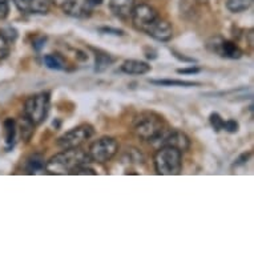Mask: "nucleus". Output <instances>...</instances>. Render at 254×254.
Instances as JSON below:
<instances>
[{"mask_svg": "<svg viewBox=\"0 0 254 254\" xmlns=\"http://www.w3.org/2000/svg\"><path fill=\"white\" fill-rule=\"evenodd\" d=\"M91 158L88 156L87 150L81 148H73V149H63V152L55 154L46 163V169L50 175H65L71 173L76 167L88 164Z\"/></svg>", "mask_w": 254, "mask_h": 254, "instance_id": "nucleus-1", "label": "nucleus"}, {"mask_svg": "<svg viewBox=\"0 0 254 254\" xmlns=\"http://www.w3.org/2000/svg\"><path fill=\"white\" fill-rule=\"evenodd\" d=\"M179 149L173 146H161L154 154V168L158 175L176 176L183 168V158Z\"/></svg>", "mask_w": 254, "mask_h": 254, "instance_id": "nucleus-2", "label": "nucleus"}, {"mask_svg": "<svg viewBox=\"0 0 254 254\" xmlns=\"http://www.w3.org/2000/svg\"><path fill=\"white\" fill-rule=\"evenodd\" d=\"M133 132L146 141H156L164 133L163 119L154 113H142L133 121Z\"/></svg>", "mask_w": 254, "mask_h": 254, "instance_id": "nucleus-3", "label": "nucleus"}, {"mask_svg": "<svg viewBox=\"0 0 254 254\" xmlns=\"http://www.w3.org/2000/svg\"><path fill=\"white\" fill-rule=\"evenodd\" d=\"M50 112V93L42 92L27 99L24 104V116L34 125L42 124Z\"/></svg>", "mask_w": 254, "mask_h": 254, "instance_id": "nucleus-4", "label": "nucleus"}, {"mask_svg": "<svg viewBox=\"0 0 254 254\" xmlns=\"http://www.w3.org/2000/svg\"><path fill=\"white\" fill-rule=\"evenodd\" d=\"M119 150V142L113 137H101L92 142L88 150V156L91 158V161L95 163H107L111 158L117 153Z\"/></svg>", "mask_w": 254, "mask_h": 254, "instance_id": "nucleus-5", "label": "nucleus"}, {"mask_svg": "<svg viewBox=\"0 0 254 254\" xmlns=\"http://www.w3.org/2000/svg\"><path fill=\"white\" fill-rule=\"evenodd\" d=\"M93 134V128L91 125H80L75 129L69 130L58 140V145L62 149H73L79 148L84 142L89 140Z\"/></svg>", "mask_w": 254, "mask_h": 254, "instance_id": "nucleus-6", "label": "nucleus"}, {"mask_svg": "<svg viewBox=\"0 0 254 254\" xmlns=\"http://www.w3.org/2000/svg\"><path fill=\"white\" fill-rule=\"evenodd\" d=\"M157 11L149 4H142L134 5L133 12H132V23H133V27L137 31H142V32H148V29L153 25V23L158 19Z\"/></svg>", "mask_w": 254, "mask_h": 254, "instance_id": "nucleus-7", "label": "nucleus"}, {"mask_svg": "<svg viewBox=\"0 0 254 254\" xmlns=\"http://www.w3.org/2000/svg\"><path fill=\"white\" fill-rule=\"evenodd\" d=\"M208 50L213 54L218 55L221 58L232 59V60H236V59H240L242 56L241 48L236 44V43L230 42V40H225L222 38H212L206 44Z\"/></svg>", "mask_w": 254, "mask_h": 254, "instance_id": "nucleus-8", "label": "nucleus"}, {"mask_svg": "<svg viewBox=\"0 0 254 254\" xmlns=\"http://www.w3.org/2000/svg\"><path fill=\"white\" fill-rule=\"evenodd\" d=\"M156 141L161 142V146H173L180 152H185L190 146V140L181 130H172L168 133H165V130H164V133Z\"/></svg>", "mask_w": 254, "mask_h": 254, "instance_id": "nucleus-9", "label": "nucleus"}, {"mask_svg": "<svg viewBox=\"0 0 254 254\" xmlns=\"http://www.w3.org/2000/svg\"><path fill=\"white\" fill-rule=\"evenodd\" d=\"M146 34L157 42H169L173 36V28L167 20H163L158 17L157 20L153 23V25L148 29Z\"/></svg>", "mask_w": 254, "mask_h": 254, "instance_id": "nucleus-10", "label": "nucleus"}, {"mask_svg": "<svg viewBox=\"0 0 254 254\" xmlns=\"http://www.w3.org/2000/svg\"><path fill=\"white\" fill-rule=\"evenodd\" d=\"M134 5V0H109L111 12L121 20H127L132 16Z\"/></svg>", "mask_w": 254, "mask_h": 254, "instance_id": "nucleus-11", "label": "nucleus"}, {"mask_svg": "<svg viewBox=\"0 0 254 254\" xmlns=\"http://www.w3.org/2000/svg\"><path fill=\"white\" fill-rule=\"evenodd\" d=\"M152 68L148 63L140 60H127L121 65V71L127 75H145Z\"/></svg>", "mask_w": 254, "mask_h": 254, "instance_id": "nucleus-12", "label": "nucleus"}, {"mask_svg": "<svg viewBox=\"0 0 254 254\" xmlns=\"http://www.w3.org/2000/svg\"><path fill=\"white\" fill-rule=\"evenodd\" d=\"M44 167H46V160H44V157H43L42 154L39 153L32 154V156L27 160V164H25V169H27V172L31 173V175L43 171Z\"/></svg>", "mask_w": 254, "mask_h": 254, "instance_id": "nucleus-13", "label": "nucleus"}, {"mask_svg": "<svg viewBox=\"0 0 254 254\" xmlns=\"http://www.w3.org/2000/svg\"><path fill=\"white\" fill-rule=\"evenodd\" d=\"M252 1L253 0H228L226 1V8L233 13L244 12V11L249 8Z\"/></svg>", "mask_w": 254, "mask_h": 254, "instance_id": "nucleus-14", "label": "nucleus"}, {"mask_svg": "<svg viewBox=\"0 0 254 254\" xmlns=\"http://www.w3.org/2000/svg\"><path fill=\"white\" fill-rule=\"evenodd\" d=\"M51 0H32L29 13H47L51 9Z\"/></svg>", "mask_w": 254, "mask_h": 254, "instance_id": "nucleus-15", "label": "nucleus"}, {"mask_svg": "<svg viewBox=\"0 0 254 254\" xmlns=\"http://www.w3.org/2000/svg\"><path fill=\"white\" fill-rule=\"evenodd\" d=\"M150 83L156 85H167V87H194L200 85L198 83L184 81V80H150Z\"/></svg>", "mask_w": 254, "mask_h": 254, "instance_id": "nucleus-16", "label": "nucleus"}, {"mask_svg": "<svg viewBox=\"0 0 254 254\" xmlns=\"http://www.w3.org/2000/svg\"><path fill=\"white\" fill-rule=\"evenodd\" d=\"M4 130L7 145H12L15 141V136H16V123L12 119H7L4 121Z\"/></svg>", "mask_w": 254, "mask_h": 254, "instance_id": "nucleus-17", "label": "nucleus"}, {"mask_svg": "<svg viewBox=\"0 0 254 254\" xmlns=\"http://www.w3.org/2000/svg\"><path fill=\"white\" fill-rule=\"evenodd\" d=\"M113 62V59L109 56L108 54H103V52H99L96 55V71L101 72L107 69V68L111 65V63Z\"/></svg>", "mask_w": 254, "mask_h": 254, "instance_id": "nucleus-18", "label": "nucleus"}, {"mask_svg": "<svg viewBox=\"0 0 254 254\" xmlns=\"http://www.w3.org/2000/svg\"><path fill=\"white\" fill-rule=\"evenodd\" d=\"M44 63H46L47 67L51 68V69H56V71L64 69V64L56 55H46L44 56Z\"/></svg>", "mask_w": 254, "mask_h": 254, "instance_id": "nucleus-19", "label": "nucleus"}, {"mask_svg": "<svg viewBox=\"0 0 254 254\" xmlns=\"http://www.w3.org/2000/svg\"><path fill=\"white\" fill-rule=\"evenodd\" d=\"M21 128H20V132H21V137L24 138L25 141H28L32 133H34L35 130V125L31 123V121L27 119V117H23V120H21Z\"/></svg>", "mask_w": 254, "mask_h": 254, "instance_id": "nucleus-20", "label": "nucleus"}, {"mask_svg": "<svg viewBox=\"0 0 254 254\" xmlns=\"http://www.w3.org/2000/svg\"><path fill=\"white\" fill-rule=\"evenodd\" d=\"M209 121H210V125H212L213 129L216 130V132H220V130L224 129V123H225V120L218 113H212L210 117H209Z\"/></svg>", "mask_w": 254, "mask_h": 254, "instance_id": "nucleus-21", "label": "nucleus"}, {"mask_svg": "<svg viewBox=\"0 0 254 254\" xmlns=\"http://www.w3.org/2000/svg\"><path fill=\"white\" fill-rule=\"evenodd\" d=\"M9 48H11V42L0 34V62L4 60L9 54Z\"/></svg>", "mask_w": 254, "mask_h": 254, "instance_id": "nucleus-22", "label": "nucleus"}, {"mask_svg": "<svg viewBox=\"0 0 254 254\" xmlns=\"http://www.w3.org/2000/svg\"><path fill=\"white\" fill-rule=\"evenodd\" d=\"M13 4L16 5V8L20 11V12H29V8H31V3L32 0H12Z\"/></svg>", "mask_w": 254, "mask_h": 254, "instance_id": "nucleus-23", "label": "nucleus"}, {"mask_svg": "<svg viewBox=\"0 0 254 254\" xmlns=\"http://www.w3.org/2000/svg\"><path fill=\"white\" fill-rule=\"evenodd\" d=\"M69 175H96V172L91 169V168H88L87 164H83V165L76 167Z\"/></svg>", "mask_w": 254, "mask_h": 254, "instance_id": "nucleus-24", "label": "nucleus"}, {"mask_svg": "<svg viewBox=\"0 0 254 254\" xmlns=\"http://www.w3.org/2000/svg\"><path fill=\"white\" fill-rule=\"evenodd\" d=\"M9 3L8 0H0V20H4L8 16Z\"/></svg>", "mask_w": 254, "mask_h": 254, "instance_id": "nucleus-25", "label": "nucleus"}, {"mask_svg": "<svg viewBox=\"0 0 254 254\" xmlns=\"http://www.w3.org/2000/svg\"><path fill=\"white\" fill-rule=\"evenodd\" d=\"M0 34L3 35V36H4L7 40H9V42H13V40H15V39H16V36H17L16 31H15L13 28H9V27H8V28L1 29V31H0Z\"/></svg>", "mask_w": 254, "mask_h": 254, "instance_id": "nucleus-26", "label": "nucleus"}, {"mask_svg": "<svg viewBox=\"0 0 254 254\" xmlns=\"http://www.w3.org/2000/svg\"><path fill=\"white\" fill-rule=\"evenodd\" d=\"M224 129L230 132V133H234L238 130V123L236 120H228L224 123Z\"/></svg>", "mask_w": 254, "mask_h": 254, "instance_id": "nucleus-27", "label": "nucleus"}, {"mask_svg": "<svg viewBox=\"0 0 254 254\" xmlns=\"http://www.w3.org/2000/svg\"><path fill=\"white\" fill-rule=\"evenodd\" d=\"M46 40L47 38H44V36H39V38H36L34 42H32V47H34L36 51H40L43 47H44V44H46Z\"/></svg>", "mask_w": 254, "mask_h": 254, "instance_id": "nucleus-28", "label": "nucleus"}, {"mask_svg": "<svg viewBox=\"0 0 254 254\" xmlns=\"http://www.w3.org/2000/svg\"><path fill=\"white\" fill-rule=\"evenodd\" d=\"M201 69L197 67H192V68H183V69H179V73H183V75H194V73H198Z\"/></svg>", "mask_w": 254, "mask_h": 254, "instance_id": "nucleus-29", "label": "nucleus"}, {"mask_svg": "<svg viewBox=\"0 0 254 254\" xmlns=\"http://www.w3.org/2000/svg\"><path fill=\"white\" fill-rule=\"evenodd\" d=\"M101 31L103 32H107V34H111V35H119V36H121V35H124V32L123 31H120V29H113V28H101Z\"/></svg>", "mask_w": 254, "mask_h": 254, "instance_id": "nucleus-30", "label": "nucleus"}, {"mask_svg": "<svg viewBox=\"0 0 254 254\" xmlns=\"http://www.w3.org/2000/svg\"><path fill=\"white\" fill-rule=\"evenodd\" d=\"M51 1H52L54 4L59 5V7H62V8H63V7H65L67 4L72 3L73 0H51Z\"/></svg>", "mask_w": 254, "mask_h": 254, "instance_id": "nucleus-31", "label": "nucleus"}]
</instances>
